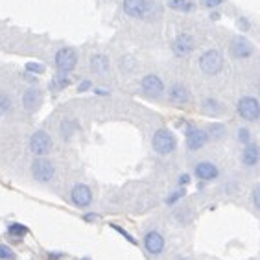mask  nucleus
<instances>
[{
  "label": "nucleus",
  "instance_id": "nucleus-8",
  "mask_svg": "<svg viewBox=\"0 0 260 260\" xmlns=\"http://www.w3.org/2000/svg\"><path fill=\"white\" fill-rule=\"evenodd\" d=\"M70 201L78 209H87L92 203V190L87 185H83V183H78L70 190Z\"/></svg>",
  "mask_w": 260,
  "mask_h": 260
},
{
  "label": "nucleus",
  "instance_id": "nucleus-6",
  "mask_svg": "<svg viewBox=\"0 0 260 260\" xmlns=\"http://www.w3.org/2000/svg\"><path fill=\"white\" fill-rule=\"evenodd\" d=\"M185 144L190 151H198L201 150L203 146L209 142V135H207L205 129L201 127H196V125H188L185 129Z\"/></svg>",
  "mask_w": 260,
  "mask_h": 260
},
{
  "label": "nucleus",
  "instance_id": "nucleus-18",
  "mask_svg": "<svg viewBox=\"0 0 260 260\" xmlns=\"http://www.w3.org/2000/svg\"><path fill=\"white\" fill-rule=\"evenodd\" d=\"M90 69L94 70L96 74H104L109 70V59H107V55L104 54H94L92 55V59H90Z\"/></svg>",
  "mask_w": 260,
  "mask_h": 260
},
{
  "label": "nucleus",
  "instance_id": "nucleus-12",
  "mask_svg": "<svg viewBox=\"0 0 260 260\" xmlns=\"http://www.w3.org/2000/svg\"><path fill=\"white\" fill-rule=\"evenodd\" d=\"M151 4L150 0H124V11L129 17L135 19H144L150 15Z\"/></svg>",
  "mask_w": 260,
  "mask_h": 260
},
{
  "label": "nucleus",
  "instance_id": "nucleus-36",
  "mask_svg": "<svg viewBox=\"0 0 260 260\" xmlns=\"http://www.w3.org/2000/svg\"><path fill=\"white\" fill-rule=\"evenodd\" d=\"M96 94H102V96H105V94H109V92H107V90H102V89H96L94 90Z\"/></svg>",
  "mask_w": 260,
  "mask_h": 260
},
{
  "label": "nucleus",
  "instance_id": "nucleus-23",
  "mask_svg": "<svg viewBox=\"0 0 260 260\" xmlns=\"http://www.w3.org/2000/svg\"><path fill=\"white\" fill-rule=\"evenodd\" d=\"M207 135L212 137V139H221V137L225 135V127L221 124H212L207 131Z\"/></svg>",
  "mask_w": 260,
  "mask_h": 260
},
{
  "label": "nucleus",
  "instance_id": "nucleus-10",
  "mask_svg": "<svg viewBox=\"0 0 260 260\" xmlns=\"http://www.w3.org/2000/svg\"><path fill=\"white\" fill-rule=\"evenodd\" d=\"M229 50H231V55H233V57H236V59H245V57L253 55V52H255V46L251 45L245 37L238 35V37H235V39L231 41Z\"/></svg>",
  "mask_w": 260,
  "mask_h": 260
},
{
  "label": "nucleus",
  "instance_id": "nucleus-33",
  "mask_svg": "<svg viewBox=\"0 0 260 260\" xmlns=\"http://www.w3.org/2000/svg\"><path fill=\"white\" fill-rule=\"evenodd\" d=\"M188 183H190V175H188V174H181L179 175V186H181V188H183L185 185H188Z\"/></svg>",
  "mask_w": 260,
  "mask_h": 260
},
{
  "label": "nucleus",
  "instance_id": "nucleus-16",
  "mask_svg": "<svg viewBox=\"0 0 260 260\" xmlns=\"http://www.w3.org/2000/svg\"><path fill=\"white\" fill-rule=\"evenodd\" d=\"M22 105H24L26 111H35L41 105V92L37 89H28L22 94Z\"/></svg>",
  "mask_w": 260,
  "mask_h": 260
},
{
  "label": "nucleus",
  "instance_id": "nucleus-9",
  "mask_svg": "<svg viewBox=\"0 0 260 260\" xmlns=\"http://www.w3.org/2000/svg\"><path fill=\"white\" fill-rule=\"evenodd\" d=\"M140 89L148 98H159L162 92H165V83L160 80L159 76L155 74H148L142 78L140 81Z\"/></svg>",
  "mask_w": 260,
  "mask_h": 260
},
{
  "label": "nucleus",
  "instance_id": "nucleus-20",
  "mask_svg": "<svg viewBox=\"0 0 260 260\" xmlns=\"http://www.w3.org/2000/svg\"><path fill=\"white\" fill-rule=\"evenodd\" d=\"M168 6L175 11H192L194 10V4L190 0H168Z\"/></svg>",
  "mask_w": 260,
  "mask_h": 260
},
{
  "label": "nucleus",
  "instance_id": "nucleus-2",
  "mask_svg": "<svg viewBox=\"0 0 260 260\" xmlns=\"http://www.w3.org/2000/svg\"><path fill=\"white\" fill-rule=\"evenodd\" d=\"M200 69L207 76L220 74L221 69H223V55H221V52L216 50V48H210V50L203 52L200 55Z\"/></svg>",
  "mask_w": 260,
  "mask_h": 260
},
{
  "label": "nucleus",
  "instance_id": "nucleus-27",
  "mask_svg": "<svg viewBox=\"0 0 260 260\" xmlns=\"http://www.w3.org/2000/svg\"><path fill=\"white\" fill-rule=\"evenodd\" d=\"M26 70L31 72V74H43L45 72V65H41V63H26Z\"/></svg>",
  "mask_w": 260,
  "mask_h": 260
},
{
  "label": "nucleus",
  "instance_id": "nucleus-21",
  "mask_svg": "<svg viewBox=\"0 0 260 260\" xmlns=\"http://www.w3.org/2000/svg\"><path fill=\"white\" fill-rule=\"evenodd\" d=\"M8 235L17 236V238H20V236H26V235H28V227L22 225V223H11V225L8 227Z\"/></svg>",
  "mask_w": 260,
  "mask_h": 260
},
{
  "label": "nucleus",
  "instance_id": "nucleus-24",
  "mask_svg": "<svg viewBox=\"0 0 260 260\" xmlns=\"http://www.w3.org/2000/svg\"><path fill=\"white\" fill-rule=\"evenodd\" d=\"M74 129H76V122L74 120H65L63 124H61V135L65 137V139H69Z\"/></svg>",
  "mask_w": 260,
  "mask_h": 260
},
{
  "label": "nucleus",
  "instance_id": "nucleus-34",
  "mask_svg": "<svg viewBox=\"0 0 260 260\" xmlns=\"http://www.w3.org/2000/svg\"><path fill=\"white\" fill-rule=\"evenodd\" d=\"M89 89H90V81L89 80L81 81L80 87H78V90H80V92H85V90H89Z\"/></svg>",
  "mask_w": 260,
  "mask_h": 260
},
{
  "label": "nucleus",
  "instance_id": "nucleus-1",
  "mask_svg": "<svg viewBox=\"0 0 260 260\" xmlns=\"http://www.w3.org/2000/svg\"><path fill=\"white\" fill-rule=\"evenodd\" d=\"M151 146H153V150H155L159 155H168V153H172V151L177 148V139H175V135L170 129L160 127V129H157L155 133H153Z\"/></svg>",
  "mask_w": 260,
  "mask_h": 260
},
{
  "label": "nucleus",
  "instance_id": "nucleus-37",
  "mask_svg": "<svg viewBox=\"0 0 260 260\" xmlns=\"http://www.w3.org/2000/svg\"><path fill=\"white\" fill-rule=\"evenodd\" d=\"M175 260H192V258H188V256H177Z\"/></svg>",
  "mask_w": 260,
  "mask_h": 260
},
{
  "label": "nucleus",
  "instance_id": "nucleus-28",
  "mask_svg": "<svg viewBox=\"0 0 260 260\" xmlns=\"http://www.w3.org/2000/svg\"><path fill=\"white\" fill-rule=\"evenodd\" d=\"M203 107H205L209 113H216V111L220 109V104H218L216 100H210V98H209V100L203 102Z\"/></svg>",
  "mask_w": 260,
  "mask_h": 260
},
{
  "label": "nucleus",
  "instance_id": "nucleus-35",
  "mask_svg": "<svg viewBox=\"0 0 260 260\" xmlns=\"http://www.w3.org/2000/svg\"><path fill=\"white\" fill-rule=\"evenodd\" d=\"M238 26H240V30H249V22H247V19H238Z\"/></svg>",
  "mask_w": 260,
  "mask_h": 260
},
{
  "label": "nucleus",
  "instance_id": "nucleus-7",
  "mask_svg": "<svg viewBox=\"0 0 260 260\" xmlns=\"http://www.w3.org/2000/svg\"><path fill=\"white\" fill-rule=\"evenodd\" d=\"M30 150H31V153L37 157L46 155V153L52 150V137L48 135L45 129L35 131L30 139Z\"/></svg>",
  "mask_w": 260,
  "mask_h": 260
},
{
  "label": "nucleus",
  "instance_id": "nucleus-25",
  "mask_svg": "<svg viewBox=\"0 0 260 260\" xmlns=\"http://www.w3.org/2000/svg\"><path fill=\"white\" fill-rule=\"evenodd\" d=\"M238 140H240L242 144H249L251 142V131L247 127H240L238 129Z\"/></svg>",
  "mask_w": 260,
  "mask_h": 260
},
{
  "label": "nucleus",
  "instance_id": "nucleus-26",
  "mask_svg": "<svg viewBox=\"0 0 260 260\" xmlns=\"http://www.w3.org/2000/svg\"><path fill=\"white\" fill-rule=\"evenodd\" d=\"M111 229H113V231H116V233H118V235H122V236H124V238H125V240H129L133 245L137 244V242H135V238H133V236H131L129 233H127V231H124V229H122L120 225H115V223H111Z\"/></svg>",
  "mask_w": 260,
  "mask_h": 260
},
{
  "label": "nucleus",
  "instance_id": "nucleus-11",
  "mask_svg": "<svg viewBox=\"0 0 260 260\" xmlns=\"http://www.w3.org/2000/svg\"><path fill=\"white\" fill-rule=\"evenodd\" d=\"M165 236L160 235L159 231H148L144 235V249L150 253V255L157 256L165 251Z\"/></svg>",
  "mask_w": 260,
  "mask_h": 260
},
{
  "label": "nucleus",
  "instance_id": "nucleus-31",
  "mask_svg": "<svg viewBox=\"0 0 260 260\" xmlns=\"http://www.w3.org/2000/svg\"><path fill=\"white\" fill-rule=\"evenodd\" d=\"M11 107V102L8 96L4 94H0V113H4V111H8Z\"/></svg>",
  "mask_w": 260,
  "mask_h": 260
},
{
  "label": "nucleus",
  "instance_id": "nucleus-38",
  "mask_svg": "<svg viewBox=\"0 0 260 260\" xmlns=\"http://www.w3.org/2000/svg\"><path fill=\"white\" fill-rule=\"evenodd\" d=\"M83 260H90V258H83Z\"/></svg>",
  "mask_w": 260,
  "mask_h": 260
},
{
  "label": "nucleus",
  "instance_id": "nucleus-22",
  "mask_svg": "<svg viewBox=\"0 0 260 260\" xmlns=\"http://www.w3.org/2000/svg\"><path fill=\"white\" fill-rule=\"evenodd\" d=\"M185 196H186V190H185V188H181V186H179L177 190H174L170 196H168V198H166V205H174V203H177V201H179V200H183Z\"/></svg>",
  "mask_w": 260,
  "mask_h": 260
},
{
  "label": "nucleus",
  "instance_id": "nucleus-30",
  "mask_svg": "<svg viewBox=\"0 0 260 260\" xmlns=\"http://www.w3.org/2000/svg\"><path fill=\"white\" fill-rule=\"evenodd\" d=\"M0 258L2 260H13L15 258V255H13V251L8 249L6 245H0Z\"/></svg>",
  "mask_w": 260,
  "mask_h": 260
},
{
  "label": "nucleus",
  "instance_id": "nucleus-13",
  "mask_svg": "<svg viewBox=\"0 0 260 260\" xmlns=\"http://www.w3.org/2000/svg\"><path fill=\"white\" fill-rule=\"evenodd\" d=\"M172 50H174V54L177 55V57L190 55L192 50H194V39H192V35L179 34L174 39V43H172Z\"/></svg>",
  "mask_w": 260,
  "mask_h": 260
},
{
  "label": "nucleus",
  "instance_id": "nucleus-32",
  "mask_svg": "<svg viewBox=\"0 0 260 260\" xmlns=\"http://www.w3.org/2000/svg\"><path fill=\"white\" fill-rule=\"evenodd\" d=\"M221 2H223V0H201V4L205 6V8H210V10L216 8V6H220Z\"/></svg>",
  "mask_w": 260,
  "mask_h": 260
},
{
  "label": "nucleus",
  "instance_id": "nucleus-4",
  "mask_svg": "<svg viewBox=\"0 0 260 260\" xmlns=\"http://www.w3.org/2000/svg\"><path fill=\"white\" fill-rule=\"evenodd\" d=\"M31 175H34V179L39 181V183H50L55 175V168L48 159L37 157V159L31 162Z\"/></svg>",
  "mask_w": 260,
  "mask_h": 260
},
{
  "label": "nucleus",
  "instance_id": "nucleus-3",
  "mask_svg": "<svg viewBox=\"0 0 260 260\" xmlns=\"http://www.w3.org/2000/svg\"><path fill=\"white\" fill-rule=\"evenodd\" d=\"M236 111L245 122H256L260 118L258 100L253 98V96H242L238 100V105H236Z\"/></svg>",
  "mask_w": 260,
  "mask_h": 260
},
{
  "label": "nucleus",
  "instance_id": "nucleus-29",
  "mask_svg": "<svg viewBox=\"0 0 260 260\" xmlns=\"http://www.w3.org/2000/svg\"><path fill=\"white\" fill-rule=\"evenodd\" d=\"M251 201H253V207L255 209H260V188L258 185L253 188V192H251Z\"/></svg>",
  "mask_w": 260,
  "mask_h": 260
},
{
  "label": "nucleus",
  "instance_id": "nucleus-15",
  "mask_svg": "<svg viewBox=\"0 0 260 260\" xmlns=\"http://www.w3.org/2000/svg\"><path fill=\"white\" fill-rule=\"evenodd\" d=\"M168 96H170V100L174 104H186L190 100V92L183 83H174L170 87V90H168Z\"/></svg>",
  "mask_w": 260,
  "mask_h": 260
},
{
  "label": "nucleus",
  "instance_id": "nucleus-17",
  "mask_svg": "<svg viewBox=\"0 0 260 260\" xmlns=\"http://www.w3.org/2000/svg\"><path fill=\"white\" fill-rule=\"evenodd\" d=\"M242 162L245 166H255L258 162V148H256V144H253V142L245 144L244 151H242Z\"/></svg>",
  "mask_w": 260,
  "mask_h": 260
},
{
  "label": "nucleus",
  "instance_id": "nucleus-19",
  "mask_svg": "<svg viewBox=\"0 0 260 260\" xmlns=\"http://www.w3.org/2000/svg\"><path fill=\"white\" fill-rule=\"evenodd\" d=\"M69 85H70L69 74H57V76H54V80L50 81V90L52 92H59V90L67 89Z\"/></svg>",
  "mask_w": 260,
  "mask_h": 260
},
{
  "label": "nucleus",
  "instance_id": "nucleus-5",
  "mask_svg": "<svg viewBox=\"0 0 260 260\" xmlns=\"http://www.w3.org/2000/svg\"><path fill=\"white\" fill-rule=\"evenodd\" d=\"M78 65V54L74 48H61L55 54V67L59 70V74H69Z\"/></svg>",
  "mask_w": 260,
  "mask_h": 260
},
{
  "label": "nucleus",
  "instance_id": "nucleus-14",
  "mask_svg": "<svg viewBox=\"0 0 260 260\" xmlns=\"http://www.w3.org/2000/svg\"><path fill=\"white\" fill-rule=\"evenodd\" d=\"M194 174L200 181H212V179H216V177L220 175V172H218L216 165L203 160V162H198V165H196Z\"/></svg>",
  "mask_w": 260,
  "mask_h": 260
}]
</instances>
